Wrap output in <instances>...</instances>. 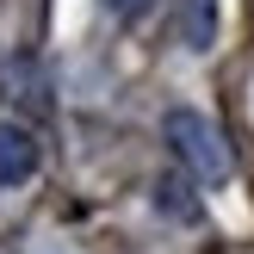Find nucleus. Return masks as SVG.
<instances>
[{
	"label": "nucleus",
	"instance_id": "obj_1",
	"mask_svg": "<svg viewBox=\"0 0 254 254\" xmlns=\"http://www.w3.org/2000/svg\"><path fill=\"white\" fill-rule=\"evenodd\" d=\"M161 136L174 143V155H180L186 168L198 174V180H223V174H230V149H223L217 124H211L205 112H192V106H174L168 118H161Z\"/></svg>",
	"mask_w": 254,
	"mask_h": 254
},
{
	"label": "nucleus",
	"instance_id": "obj_2",
	"mask_svg": "<svg viewBox=\"0 0 254 254\" xmlns=\"http://www.w3.org/2000/svg\"><path fill=\"white\" fill-rule=\"evenodd\" d=\"M31 174H37V136L19 130V124H0V192L25 186Z\"/></svg>",
	"mask_w": 254,
	"mask_h": 254
},
{
	"label": "nucleus",
	"instance_id": "obj_3",
	"mask_svg": "<svg viewBox=\"0 0 254 254\" xmlns=\"http://www.w3.org/2000/svg\"><path fill=\"white\" fill-rule=\"evenodd\" d=\"M186 192H192V186H186V180H174V174H168V180L155 186V205H161V211H174L180 223H192V217H198V205H192Z\"/></svg>",
	"mask_w": 254,
	"mask_h": 254
},
{
	"label": "nucleus",
	"instance_id": "obj_4",
	"mask_svg": "<svg viewBox=\"0 0 254 254\" xmlns=\"http://www.w3.org/2000/svg\"><path fill=\"white\" fill-rule=\"evenodd\" d=\"M149 6H155V0H106V12H112V19H143Z\"/></svg>",
	"mask_w": 254,
	"mask_h": 254
}]
</instances>
